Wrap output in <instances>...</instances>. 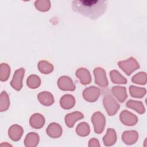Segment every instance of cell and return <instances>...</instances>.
<instances>
[{"mask_svg": "<svg viewBox=\"0 0 147 147\" xmlns=\"http://www.w3.org/2000/svg\"><path fill=\"white\" fill-rule=\"evenodd\" d=\"M107 3V1L79 0L73 1L72 7L74 11L91 19L95 20L105 13Z\"/></svg>", "mask_w": 147, "mask_h": 147, "instance_id": "1", "label": "cell"}, {"mask_svg": "<svg viewBox=\"0 0 147 147\" xmlns=\"http://www.w3.org/2000/svg\"><path fill=\"white\" fill-rule=\"evenodd\" d=\"M119 67L123 70L127 75H130L133 72L139 68L138 63L133 57H130L125 61L118 63Z\"/></svg>", "mask_w": 147, "mask_h": 147, "instance_id": "2", "label": "cell"}, {"mask_svg": "<svg viewBox=\"0 0 147 147\" xmlns=\"http://www.w3.org/2000/svg\"><path fill=\"white\" fill-rule=\"evenodd\" d=\"M103 105L109 115L115 114L120 107L118 103L110 95L105 96L103 98Z\"/></svg>", "mask_w": 147, "mask_h": 147, "instance_id": "3", "label": "cell"}, {"mask_svg": "<svg viewBox=\"0 0 147 147\" xmlns=\"http://www.w3.org/2000/svg\"><path fill=\"white\" fill-rule=\"evenodd\" d=\"M91 122L94 127V131L97 134L101 133L105 127V118L100 112L95 113L91 117Z\"/></svg>", "mask_w": 147, "mask_h": 147, "instance_id": "4", "label": "cell"}, {"mask_svg": "<svg viewBox=\"0 0 147 147\" xmlns=\"http://www.w3.org/2000/svg\"><path fill=\"white\" fill-rule=\"evenodd\" d=\"M25 69L23 68L17 69L10 82L11 86L17 91H20L22 87V79L24 76Z\"/></svg>", "mask_w": 147, "mask_h": 147, "instance_id": "5", "label": "cell"}, {"mask_svg": "<svg viewBox=\"0 0 147 147\" xmlns=\"http://www.w3.org/2000/svg\"><path fill=\"white\" fill-rule=\"evenodd\" d=\"M99 95V88L95 86H91L86 88L83 92V96L84 99L90 102L96 101L98 99Z\"/></svg>", "mask_w": 147, "mask_h": 147, "instance_id": "6", "label": "cell"}, {"mask_svg": "<svg viewBox=\"0 0 147 147\" xmlns=\"http://www.w3.org/2000/svg\"><path fill=\"white\" fill-rule=\"evenodd\" d=\"M94 73L95 78V83L100 87H107L108 81L105 70L102 68H95L94 70Z\"/></svg>", "mask_w": 147, "mask_h": 147, "instance_id": "7", "label": "cell"}, {"mask_svg": "<svg viewBox=\"0 0 147 147\" xmlns=\"http://www.w3.org/2000/svg\"><path fill=\"white\" fill-rule=\"evenodd\" d=\"M120 119L121 122L127 126H133L138 121L137 117L130 112L124 110L120 114Z\"/></svg>", "mask_w": 147, "mask_h": 147, "instance_id": "8", "label": "cell"}, {"mask_svg": "<svg viewBox=\"0 0 147 147\" xmlns=\"http://www.w3.org/2000/svg\"><path fill=\"white\" fill-rule=\"evenodd\" d=\"M57 84L59 88L61 90L74 91L75 89V86L74 84L72 79L67 76L60 77L57 81Z\"/></svg>", "mask_w": 147, "mask_h": 147, "instance_id": "9", "label": "cell"}, {"mask_svg": "<svg viewBox=\"0 0 147 147\" xmlns=\"http://www.w3.org/2000/svg\"><path fill=\"white\" fill-rule=\"evenodd\" d=\"M76 75L80 79V83L82 84H88L91 81L90 74L86 68H80L78 69L76 72Z\"/></svg>", "mask_w": 147, "mask_h": 147, "instance_id": "10", "label": "cell"}, {"mask_svg": "<svg viewBox=\"0 0 147 147\" xmlns=\"http://www.w3.org/2000/svg\"><path fill=\"white\" fill-rule=\"evenodd\" d=\"M24 130L21 126L18 125H12L9 129V136L14 141H17L20 140Z\"/></svg>", "mask_w": 147, "mask_h": 147, "instance_id": "11", "label": "cell"}, {"mask_svg": "<svg viewBox=\"0 0 147 147\" xmlns=\"http://www.w3.org/2000/svg\"><path fill=\"white\" fill-rule=\"evenodd\" d=\"M48 135L53 138L59 137L62 134V128L57 123H52L48 126L47 129Z\"/></svg>", "mask_w": 147, "mask_h": 147, "instance_id": "12", "label": "cell"}, {"mask_svg": "<svg viewBox=\"0 0 147 147\" xmlns=\"http://www.w3.org/2000/svg\"><path fill=\"white\" fill-rule=\"evenodd\" d=\"M83 114L82 113L76 111L67 114L65 117V122L68 127H72L76 121L83 118Z\"/></svg>", "mask_w": 147, "mask_h": 147, "instance_id": "13", "label": "cell"}, {"mask_svg": "<svg viewBox=\"0 0 147 147\" xmlns=\"http://www.w3.org/2000/svg\"><path fill=\"white\" fill-rule=\"evenodd\" d=\"M30 125L35 129L42 127L45 123V118L40 114L36 113L31 116L29 120Z\"/></svg>", "mask_w": 147, "mask_h": 147, "instance_id": "14", "label": "cell"}, {"mask_svg": "<svg viewBox=\"0 0 147 147\" xmlns=\"http://www.w3.org/2000/svg\"><path fill=\"white\" fill-rule=\"evenodd\" d=\"M138 135L136 131H126L123 133L122 136V139L123 141L127 144L131 145L134 144L138 140Z\"/></svg>", "mask_w": 147, "mask_h": 147, "instance_id": "15", "label": "cell"}, {"mask_svg": "<svg viewBox=\"0 0 147 147\" xmlns=\"http://www.w3.org/2000/svg\"><path fill=\"white\" fill-rule=\"evenodd\" d=\"M37 98L39 102L43 105L49 106L54 102V98L52 94L48 91H43L38 94Z\"/></svg>", "mask_w": 147, "mask_h": 147, "instance_id": "16", "label": "cell"}, {"mask_svg": "<svg viewBox=\"0 0 147 147\" xmlns=\"http://www.w3.org/2000/svg\"><path fill=\"white\" fill-rule=\"evenodd\" d=\"M75 99L74 97L70 94L63 95L60 100V104L62 108L64 109H70L74 106Z\"/></svg>", "mask_w": 147, "mask_h": 147, "instance_id": "17", "label": "cell"}, {"mask_svg": "<svg viewBox=\"0 0 147 147\" xmlns=\"http://www.w3.org/2000/svg\"><path fill=\"white\" fill-rule=\"evenodd\" d=\"M103 141L106 146H111L114 144L117 141L115 131L113 129L109 128L107 130V134L103 138Z\"/></svg>", "mask_w": 147, "mask_h": 147, "instance_id": "18", "label": "cell"}, {"mask_svg": "<svg viewBox=\"0 0 147 147\" xmlns=\"http://www.w3.org/2000/svg\"><path fill=\"white\" fill-rule=\"evenodd\" d=\"M112 92L114 96L121 102L125 101L127 98V94L125 87L118 86L113 87L112 88Z\"/></svg>", "mask_w": 147, "mask_h": 147, "instance_id": "19", "label": "cell"}, {"mask_svg": "<svg viewBox=\"0 0 147 147\" xmlns=\"http://www.w3.org/2000/svg\"><path fill=\"white\" fill-rule=\"evenodd\" d=\"M39 141V136L36 133H29L26 136L24 144L26 146H36Z\"/></svg>", "mask_w": 147, "mask_h": 147, "instance_id": "20", "label": "cell"}, {"mask_svg": "<svg viewBox=\"0 0 147 147\" xmlns=\"http://www.w3.org/2000/svg\"><path fill=\"white\" fill-rule=\"evenodd\" d=\"M126 106L127 107L135 110L137 112H138L140 114H143L145 111L144 106L142 103L141 102L130 100L126 103Z\"/></svg>", "mask_w": 147, "mask_h": 147, "instance_id": "21", "label": "cell"}, {"mask_svg": "<svg viewBox=\"0 0 147 147\" xmlns=\"http://www.w3.org/2000/svg\"><path fill=\"white\" fill-rule=\"evenodd\" d=\"M111 81L113 83L117 84H126L127 83L126 79L122 76L118 71L113 70L110 72Z\"/></svg>", "mask_w": 147, "mask_h": 147, "instance_id": "22", "label": "cell"}, {"mask_svg": "<svg viewBox=\"0 0 147 147\" xmlns=\"http://www.w3.org/2000/svg\"><path fill=\"white\" fill-rule=\"evenodd\" d=\"M10 105L9 98L6 91H3L0 97V111L1 112L6 111Z\"/></svg>", "mask_w": 147, "mask_h": 147, "instance_id": "23", "label": "cell"}, {"mask_svg": "<svg viewBox=\"0 0 147 147\" xmlns=\"http://www.w3.org/2000/svg\"><path fill=\"white\" fill-rule=\"evenodd\" d=\"M26 84L29 88L34 89L40 86L41 84V80L37 75H31L27 79Z\"/></svg>", "mask_w": 147, "mask_h": 147, "instance_id": "24", "label": "cell"}, {"mask_svg": "<svg viewBox=\"0 0 147 147\" xmlns=\"http://www.w3.org/2000/svg\"><path fill=\"white\" fill-rule=\"evenodd\" d=\"M39 71L44 74H48L53 70V66L52 64L47 61H40L38 64Z\"/></svg>", "mask_w": 147, "mask_h": 147, "instance_id": "25", "label": "cell"}, {"mask_svg": "<svg viewBox=\"0 0 147 147\" xmlns=\"http://www.w3.org/2000/svg\"><path fill=\"white\" fill-rule=\"evenodd\" d=\"M129 91L131 96L134 98H142L146 94L145 88H139L134 86H130Z\"/></svg>", "mask_w": 147, "mask_h": 147, "instance_id": "26", "label": "cell"}, {"mask_svg": "<svg viewBox=\"0 0 147 147\" xmlns=\"http://www.w3.org/2000/svg\"><path fill=\"white\" fill-rule=\"evenodd\" d=\"M76 131L80 136H88L90 133V126L86 122H81L78 125Z\"/></svg>", "mask_w": 147, "mask_h": 147, "instance_id": "27", "label": "cell"}, {"mask_svg": "<svg viewBox=\"0 0 147 147\" xmlns=\"http://www.w3.org/2000/svg\"><path fill=\"white\" fill-rule=\"evenodd\" d=\"M10 67L6 63H2L1 65V80L2 82L6 81L10 76Z\"/></svg>", "mask_w": 147, "mask_h": 147, "instance_id": "28", "label": "cell"}, {"mask_svg": "<svg viewBox=\"0 0 147 147\" xmlns=\"http://www.w3.org/2000/svg\"><path fill=\"white\" fill-rule=\"evenodd\" d=\"M36 8L41 11H47L49 10L51 7L49 1H36L34 3Z\"/></svg>", "mask_w": 147, "mask_h": 147, "instance_id": "29", "label": "cell"}, {"mask_svg": "<svg viewBox=\"0 0 147 147\" xmlns=\"http://www.w3.org/2000/svg\"><path fill=\"white\" fill-rule=\"evenodd\" d=\"M131 81L139 84H145L146 83V74L145 72H140L131 78Z\"/></svg>", "mask_w": 147, "mask_h": 147, "instance_id": "30", "label": "cell"}, {"mask_svg": "<svg viewBox=\"0 0 147 147\" xmlns=\"http://www.w3.org/2000/svg\"><path fill=\"white\" fill-rule=\"evenodd\" d=\"M88 146H99L100 145L99 144V141H98V140H96L95 138H92V139H91L90 140Z\"/></svg>", "mask_w": 147, "mask_h": 147, "instance_id": "31", "label": "cell"}]
</instances>
